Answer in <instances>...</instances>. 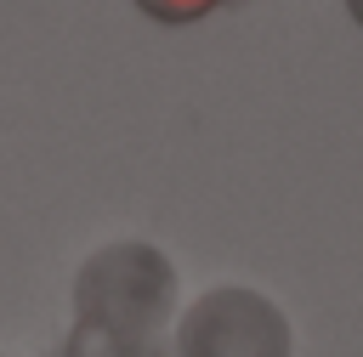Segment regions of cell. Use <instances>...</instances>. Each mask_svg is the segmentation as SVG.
<instances>
[{"mask_svg":"<svg viewBox=\"0 0 363 357\" xmlns=\"http://www.w3.org/2000/svg\"><path fill=\"white\" fill-rule=\"evenodd\" d=\"M0 357H6V351H0Z\"/></svg>","mask_w":363,"mask_h":357,"instance_id":"cell-5","label":"cell"},{"mask_svg":"<svg viewBox=\"0 0 363 357\" xmlns=\"http://www.w3.org/2000/svg\"><path fill=\"white\" fill-rule=\"evenodd\" d=\"M153 23H199V17H210L216 6H233V0H136Z\"/></svg>","mask_w":363,"mask_h":357,"instance_id":"cell-3","label":"cell"},{"mask_svg":"<svg viewBox=\"0 0 363 357\" xmlns=\"http://www.w3.org/2000/svg\"><path fill=\"white\" fill-rule=\"evenodd\" d=\"M176 357H289V323L267 295L227 283L182 312Z\"/></svg>","mask_w":363,"mask_h":357,"instance_id":"cell-2","label":"cell"},{"mask_svg":"<svg viewBox=\"0 0 363 357\" xmlns=\"http://www.w3.org/2000/svg\"><path fill=\"white\" fill-rule=\"evenodd\" d=\"M176 306V266L142 238L102 244L74 278V329L62 357H176L164 323Z\"/></svg>","mask_w":363,"mask_h":357,"instance_id":"cell-1","label":"cell"},{"mask_svg":"<svg viewBox=\"0 0 363 357\" xmlns=\"http://www.w3.org/2000/svg\"><path fill=\"white\" fill-rule=\"evenodd\" d=\"M346 11H352V23H363V0H346Z\"/></svg>","mask_w":363,"mask_h":357,"instance_id":"cell-4","label":"cell"}]
</instances>
